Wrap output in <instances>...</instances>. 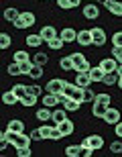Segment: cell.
<instances>
[{"label": "cell", "mask_w": 122, "mask_h": 157, "mask_svg": "<svg viewBox=\"0 0 122 157\" xmlns=\"http://www.w3.org/2000/svg\"><path fill=\"white\" fill-rule=\"evenodd\" d=\"M63 84H65V80H61V78H53V80H49L45 84V92L61 94V92H63Z\"/></svg>", "instance_id": "5b68a950"}, {"label": "cell", "mask_w": 122, "mask_h": 157, "mask_svg": "<svg viewBox=\"0 0 122 157\" xmlns=\"http://www.w3.org/2000/svg\"><path fill=\"white\" fill-rule=\"evenodd\" d=\"M106 110H108V106H106V104H102V102H98V100H94V102H92V114L96 118H104Z\"/></svg>", "instance_id": "9a60e30c"}, {"label": "cell", "mask_w": 122, "mask_h": 157, "mask_svg": "<svg viewBox=\"0 0 122 157\" xmlns=\"http://www.w3.org/2000/svg\"><path fill=\"white\" fill-rule=\"evenodd\" d=\"M57 127H59V131H61V135H63V137H69V135H73V131H76V124H73L69 118L61 121Z\"/></svg>", "instance_id": "4fadbf2b"}, {"label": "cell", "mask_w": 122, "mask_h": 157, "mask_svg": "<svg viewBox=\"0 0 122 157\" xmlns=\"http://www.w3.org/2000/svg\"><path fill=\"white\" fill-rule=\"evenodd\" d=\"M65 155H67V157L83 155V147H81V143H79V145H67V147H65Z\"/></svg>", "instance_id": "d4e9b609"}, {"label": "cell", "mask_w": 122, "mask_h": 157, "mask_svg": "<svg viewBox=\"0 0 122 157\" xmlns=\"http://www.w3.org/2000/svg\"><path fill=\"white\" fill-rule=\"evenodd\" d=\"M110 151L114 153V155H120L122 153V139H116L110 143Z\"/></svg>", "instance_id": "f35d334b"}, {"label": "cell", "mask_w": 122, "mask_h": 157, "mask_svg": "<svg viewBox=\"0 0 122 157\" xmlns=\"http://www.w3.org/2000/svg\"><path fill=\"white\" fill-rule=\"evenodd\" d=\"M96 100H98V102H102V104H106V106H110L112 96L108 92H100V94H96Z\"/></svg>", "instance_id": "74e56055"}, {"label": "cell", "mask_w": 122, "mask_h": 157, "mask_svg": "<svg viewBox=\"0 0 122 157\" xmlns=\"http://www.w3.org/2000/svg\"><path fill=\"white\" fill-rule=\"evenodd\" d=\"M35 118H37V121H41V122H47L49 118H53V108H47V106L39 108L37 114H35Z\"/></svg>", "instance_id": "ffe728a7"}, {"label": "cell", "mask_w": 122, "mask_h": 157, "mask_svg": "<svg viewBox=\"0 0 122 157\" xmlns=\"http://www.w3.org/2000/svg\"><path fill=\"white\" fill-rule=\"evenodd\" d=\"M65 118H67V110H65V108H57V110L53 108V118L51 121L55 122V124H59V122L65 121Z\"/></svg>", "instance_id": "83f0119b"}, {"label": "cell", "mask_w": 122, "mask_h": 157, "mask_svg": "<svg viewBox=\"0 0 122 157\" xmlns=\"http://www.w3.org/2000/svg\"><path fill=\"white\" fill-rule=\"evenodd\" d=\"M39 33H41V37L45 39V43H49L53 37H57V31H55V27H53V25H45Z\"/></svg>", "instance_id": "ac0fdd59"}, {"label": "cell", "mask_w": 122, "mask_h": 157, "mask_svg": "<svg viewBox=\"0 0 122 157\" xmlns=\"http://www.w3.org/2000/svg\"><path fill=\"white\" fill-rule=\"evenodd\" d=\"M81 14H83L86 21H98L100 18V6L96 4V2H92V4H83Z\"/></svg>", "instance_id": "277c9868"}, {"label": "cell", "mask_w": 122, "mask_h": 157, "mask_svg": "<svg viewBox=\"0 0 122 157\" xmlns=\"http://www.w3.org/2000/svg\"><path fill=\"white\" fill-rule=\"evenodd\" d=\"M29 135H31V139H33V141H43V133H41V127H39V128H33Z\"/></svg>", "instance_id": "ee69618b"}, {"label": "cell", "mask_w": 122, "mask_h": 157, "mask_svg": "<svg viewBox=\"0 0 122 157\" xmlns=\"http://www.w3.org/2000/svg\"><path fill=\"white\" fill-rule=\"evenodd\" d=\"M41 102H43V106H47V108H55L57 104H61V102H59V94H51V92L43 94V96H41Z\"/></svg>", "instance_id": "9c48e42d"}, {"label": "cell", "mask_w": 122, "mask_h": 157, "mask_svg": "<svg viewBox=\"0 0 122 157\" xmlns=\"http://www.w3.org/2000/svg\"><path fill=\"white\" fill-rule=\"evenodd\" d=\"M12 61H17V63H24V61H31V55L23 49H18L14 55H12Z\"/></svg>", "instance_id": "f1b7e54d"}, {"label": "cell", "mask_w": 122, "mask_h": 157, "mask_svg": "<svg viewBox=\"0 0 122 157\" xmlns=\"http://www.w3.org/2000/svg\"><path fill=\"white\" fill-rule=\"evenodd\" d=\"M6 70H8V76H20V63H17V61H12Z\"/></svg>", "instance_id": "ab89813d"}, {"label": "cell", "mask_w": 122, "mask_h": 157, "mask_svg": "<svg viewBox=\"0 0 122 157\" xmlns=\"http://www.w3.org/2000/svg\"><path fill=\"white\" fill-rule=\"evenodd\" d=\"M114 133L118 135V139H122V121H120V122H116V124H114Z\"/></svg>", "instance_id": "7dc6e473"}, {"label": "cell", "mask_w": 122, "mask_h": 157, "mask_svg": "<svg viewBox=\"0 0 122 157\" xmlns=\"http://www.w3.org/2000/svg\"><path fill=\"white\" fill-rule=\"evenodd\" d=\"M92 37H94V45L96 47H104V43H106V31L102 29V27H94L92 29Z\"/></svg>", "instance_id": "ba28073f"}, {"label": "cell", "mask_w": 122, "mask_h": 157, "mask_svg": "<svg viewBox=\"0 0 122 157\" xmlns=\"http://www.w3.org/2000/svg\"><path fill=\"white\" fill-rule=\"evenodd\" d=\"M41 2H47V0H41Z\"/></svg>", "instance_id": "f5cc1de1"}, {"label": "cell", "mask_w": 122, "mask_h": 157, "mask_svg": "<svg viewBox=\"0 0 122 157\" xmlns=\"http://www.w3.org/2000/svg\"><path fill=\"white\" fill-rule=\"evenodd\" d=\"M90 70H92V65H90V61H86L81 67H77V70H76V74H77V71H90Z\"/></svg>", "instance_id": "c3c4849f"}, {"label": "cell", "mask_w": 122, "mask_h": 157, "mask_svg": "<svg viewBox=\"0 0 122 157\" xmlns=\"http://www.w3.org/2000/svg\"><path fill=\"white\" fill-rule=\"evenodd\" d=\"M104 74H106V71L104 70H102V65H94V67H92V70H90V78H92V82H102V80H104Z\"/></svg>", "instance_id": "cb8c5ba5"}, {"label": "cell", "mask_w": 122, "mask_h": 157, "mask_svg": "<svg viewBox=\"0 0 122 157\" xmlns=\"http://www.w3.org/2000/svg\"><path fill=\"white\" fill-rule=\"evenodd\" d=\"M77 43H79L81 47H90V45H94L92 29H81V31H77Z\"/></svg>", "instance_id": "8992f818"}, {"label": "cell", "mask_w": 122, "mask_h": 157, "mask_svg": "<svg viewBox=\"0 0 122 157\" xmlns=\"http://www.w3.org/2000/svg\"><path fill=\"white\" fill-rule=\"evenodd\" d=\"M118 78H120L118 71H106L102 84H104V86H118Z\"/></svg>", "instance_id": "7402d4cb"}, {"label": "cell", "mask_w": 122, "mask_h": 157, "mask_svg": "<svg viewBox=\"0 0 122 157\" xmlns=\"http://www.w3.org/2000/svg\"><path fill=\"white\" fill-rule=\"evenodd\" d=\"M81 104H83V102H79V100H76V98H69V96H67V98H65V102H63V108L67 112H77L81 108Z\"/></svg>", "instance_id": "2e32d148"}, {"label": "cell", "mask_w": 122, "mask_h": 157, "mask_svg": "<svg viewBox=\"0 0 122 157\" xmlns=\"http://www.w3.org/2000/svg\"><path fill=\"white\" fill-rule=\"evenodd\" d=\"M71 59H73V63H76V70H77V67H81V65L87 61L83 53H71Z\"/></svg>", "instance_id": "e575fe53"}, {"label": "cell", "mask_w": 122, "mask_h": 157, "mask_svg": "<svg viewBox=\"0 0 122 157\" xmlns=\"http://www.w3.org/2000/svg\"><path fill=\"white\" fill-rule=\"evenodd\" d=\"M10 43H12V39L8 33H0V49H8Z\"/></svg>", "instance_id": "8d00e7d4"}, {"label": "cell", "mask_w": 122, "mask_h": 157, "mask_svg": "<svg viewBox=\"0 0 122 157\" xmlns=\"http://www.w3.org/2000/svg\"><path fill=\"white\" fill-rule=\"evenodd\" d=\"M59 37H61L65 43H73V41H77V31L71 29V27H65V29L59 33Z\"/></svg>", "instance_id": "5bb4252c"}, {"label": "cell", "mask_w": 122, "mask_h": 157, "mask_svg": "<svg viewBox=\"0 0 122 157\" xmlns=\"http://www.w3.org/2000/svg\"><path fill=\"white\" fill-rule=\"evenodd\" d=\"M94 151H96V149H92V147H83V157H92Z\"/></svg>", "instance_id": "681fc988"}, {"label": "cell", "mask_w": 122, "mask_h": 157, "mask_svg": "<svg viewBox=\"0 0 122 157\" xmlns=\"http://www.w3.org/2000/svg\"><path fill=\"white\" fill-rule=\"evenodd\" d=\"M33 61H35L37 65H45V63H49V53H45V51H37L35 55H33Z\"/></svg>", "instance_id": "4316f807"}, {"label": "cell", "mask_w": 122, "mask_h": 157, "mask_svg": "<svg viewBox=\"0 0 122 157\" xmlns=\"http://www.w3.org/2000/svg\"><path fill=\"white\" fill-rule=\"evenodd\" d=\"M35 23H37L35 12L24 10V12H20V14H18V18L12 23V27H14V29H29V27H33Z\"/></svg>", "instance_id": "6da1fadb"}, {"label": "cell", "mask_w": 122, "mask_h": 157, "mask_svg": "<svg viewBox=\"0 0 122 157\" xmlns=\"http://www.w3.org/2000/svg\"><path fill=\"white\" fill-rule=\"evenodd\" d=\"M33 65H35V61H33V59H31V61H24V63H20V74L29 76L31 70H33Z\"/></svg>", "instance_id": "60d3db41"}, {"label": "cell", "mask_w": 122, "mask_h": 157, "mask_svg": "<svg viewBox=\"0 0 122 157\" xmlns=\"http://www.w3.org/2000/svg\"><path fill=\"white\" fill-rule=\"evenodd\" d=\"M24 43H27L29 47H33V49H37V47H41L43 43H45V39L41 37V33H33V35L24 37Z\"/></svg>", "instance_id": "8fae6325"}, {"label": "cell", "mask_w": 122, "mask_h": 157, "mask_svg": "<svg viewBox=\"0 0 122 157\" xmlns=\"http://www.w3.org/2000/svg\"><path fill=\"white\" fill-rule=\"evenodd\" d=\"M17 155L18 157H31L33 151H31V147H20V149H17Z\"/></svg>", "instance_id": "f6af8a7d"}, {"label": "cell", "mask_w": 122, "mask_h": 157, "mask_svg": "<svg viewBox=\"0 0 122 157\" xmlns=\"http://www.w3.org/2000/svg\"><path fill=\"white\" fill-rule=\"evenodd\" d=\"M76 84H77V88H90V84H92L90 71H77V76H76Z\"/></svg>", "instance_id": "7c38bea8"}, {"label": "cell", "mask_w": 122, "mask_h": 157, "mask_svg": "<svg viewBox=\"0 0 122 157\" xmlns=\"http://www.w3.org/2000/svg\"><path fill=\"white\" fill-rule=\"evenodd\" d=\"M18 14H20V12H18L14 6H8V8L4 10V21H8V23H14V21L18 18Z\"/></svg>", "instance_id": "484cf974"}, {"label": "cell", "mask_w": 122, "mask_h": 157, "mask_svg": "<svg viewBox=\"0 0 122 157\" xmlns=\"http://www.w3.org/2000/svg\"><path fill=\"white\" fill-rule=\"evenodd\" d=\"M27 94H31V96H43V88L37 86V84H27Z\"/></svg>", "instance_id": "836d02e7"}, {"label": "cell", "mask_w": 122, "mask_h": 157, "mask_svg": "<svg viewBox=\"0 0 122 157\" xmlns=\"http://www.w3.org/2000/svg\"><path fill=\"white\" fill-rule=\"evenodd\" d=\"M100 65H102L104 71H116L118 70V61L114 57H104L102 61H100Z\"/></svg>", "instance_id": "d6986e66"}, {"label": "cell", "mask_w": 122, "mask_h": 157, "mask_svg": "<svg viewBox=\"0 0 122 157\" xmlns=\"http://www.w3.org/2000/svg\"><path fill=\"white\" fill-rule=\"evenodd\" d=\"M37 102H39V96H31V94H27L23 100H20V104L27 106V108H31V106H35Z\"/></svg>", "instance_id": "1f68e13d"}, {"label": "cell", "mask_w": 122, "mask_h": 157, "mask_svg": "<svg viewBox=\"0 0 122 157\" xmlns=\"http://www.w3.org/2000/svg\"><path fill=\"white\" fill-rule=\"evenodd\" d=\"M76 90H77L76 82H65V84H63V94H65V96H69V98H71V96L76 94Z\"/></svg>", "instance_id": "4dcf8cb0"}, {"label": "cell", "mask_w": 122, "mask_h": 157, "mask_svg": "<svg viewBox=\"0 0 122 157\" xmlns=\"http://www.w3.org/2000/svg\"><path fill=\"white\" fill-rule=\"evenodd\" d=\"M96 100V94H94V90H90V88H83V102H94Z\"/></svg>", "instance_id": "7bdbcfd3"}, {"label": "cell", "mask_w": 122, "mask_h": 157, "mask_svg": "<svg viewBox=\"0 0 122 157\" xmlns=\"http://www.w3.org/2000/svg\"><path fill=\"white\" fill-rule=\"evenodd\" d=\"M2 102H4L6 106H12V104H17V102H20V98H18L12 90H6V92L2 94Z\"/></svg>", "instance_id": "603a6c76"}, {"label": "cell", "mask_w": 122, "mask_h": 157, "mask_svg": "<svg viewBox=\"0 0 122 157\" xmlns=\"http://www.w3.org/2000/svg\"><path fill=\"white\" fill-rule=\"evenodd\" d=\"M41 133H43V139H49V141H59L63 137L57 124H43L41 127Z\"/></svg>", "instance_id": "7a4b0ae2"}, {"label": "cell", "mask_w": 122, "mask_h": 157, "mask_svg": "<svg viewBox=\"0 0 122 157\" xmlns=\"http://www.w3.org/2000/svg\"><path fill=\"white\" fill-rule=\"evenodd\" d=\"M6 128L12 131V133H24V122L20 118H10L8 124H6Z\"/></svg>", "instance_id": "e0dca14e"}, {"label": "cell", "mask_w": 122, "mask_h": 157, "mask_svg": "<svg viewBox=\"0 0 122 157\" xmlns=\"http://www.w3.org/2000/svg\"><path fill=\"white\" fill-rule=\"evenodd\" d=\"M112 53H114L112 57L116 59L118 63H122V47H112Z\"/></svg>", "instance_id": "bcb514c9"}, {"label": "cell", "mask_w": 122, "mask_h": 157, "mask_svg": "<svg viewBox=\"0 0 122 157\" xmlns=\"http://www.w3.org/2000/svg\"><path fill=\"white\" fill-rule=\"evenodd\" d=\"M122 121V117H120V110L118 108H112V106H108V110H106V114H104V122L106 124H116V122H120Z\"/></svg>", "instance_id": "52a82bcc"}, {"label": "cell", "mask_w": 122, "mask_h": 157, "mask_svg": "<svg viewBox=\"0 0 122 157\" xmlns=\"http://www.w3.org/2000/svg\"><path fill=\"white\" fill-rule=\"evenodd\" d=\"M59 67H61L63 71H76V63H73L71 55H65V57L59 59Z\"/></svg>", "instance_id": "44dd1931"}, {"label": "cell", "mask_w": 122, "mask_h": 157, "mask_svg": "<svg viewBox=\"0 0 122 157\" xmlns=\"http://www.w3.org/2000/svg\"><path fill=\"white\" fill-rule=\"evenodd\" d=\"M112 47H122V31H116L112 35Z\"/></svg>", "instance_id": "b9f144b4"}, {"label": "cell", "mask_w": 122, "mask_h": 157, "mask_svg": "<svg viewBox=\"0 0 122 157\" xmlns=\"http://www.w3.org/2000/svg\"><path fill=\"white\" fill-rule=\"evenodd\" d=\"M29 78H31V80H41V78H43V65H37V63L33 65Z\"/></svg>", "instance_id": "d6a6232c"}, {"label": "cell", "mask_w": 122, "mask_h": 157, "mask_svg": "<svg viewBox=\"0 0 122 157\" xmlns=\"http://www.w3.org/2000/svg\"><path fill=\"white\" fill-rule=\"evenodd\" d=\"M47 45H49V49H53V51H59V49H61V47L65 45V41L61 39V37H53L51 41H49V43H47Z\"/></svg>", "instance_id": "f546056e"}, {"label": "cell", "mask_w": 122, "mask_h": 157, "mask_svg": "<svg viewBox=\"0 0 122 157\" xmlns=\"http://www.w3.org/2000/svg\"><path fill=\"white\" fill-rule=\"evenodd\" d=\"M81 147H92V149L100 151L104 147V137L102 135H87L86 139L81 141Z\"/></svg>", "instance_id": "3957f363"}, {"label": "cell", "mask_w": 122, "mask_h": 157, "mask_svg": "<svg viewBox=\"0 0 122 157\" xmlns=\"http://www.w3.org/2000/svg\"><path fill=\"white\" fill-rule=\"evenodd\" d=\"M96 4H106V0H96Z\"/></svg>", "instance_id": "816d5d0a"}, {"label": "cell", "mask_w": 122, "mask_h": 157, "mask_svg": "<svg viewBox=\"0 0 122 157\" xmlns=\"http://www.w3.org/2000/svg\"><path fill=\"white\" fill-rule=\"evenodd\" d=\"M118 88H120V90H122V76L118 78Z\"/></svg>", "instance_id": "f907efd6"}, {"label": "cell", "mask_w": 122, "mask_h": 157, "mask_svg": "<svg viewBox=\"0 0 122 157\" xmlns=\"http://www.w3.org/2000/svg\"><path fill=\"white\" fill-rule=\"evenodd\" d=\"M12 92L23 100L24 96H27V84H17V86H12Z\"/></svg>", "instance_id": "d590c367"}, {"label": "cell", "mask_w": 122, "mask_h": 157, "mask_svg": "<svg viewBox=\"0 0 122 157\" xmlns=\"http://www.w3.org/2000/svg\"><path fill=\"white\" fill-rule=\"evenodd\" d=\"M106 10L114 14V17H122V0H106Z\"/></svg>", "instance_id": "30bf717a"}]
</instances>
